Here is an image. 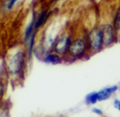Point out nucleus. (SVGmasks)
<instances>
[{
	"label": "nucleus",
	"mask_w": 120,
	"mask_h": 117,
	"mask_svg": "<svg viewBox=\"0 0 120 117\" xmlns=\"http://www.w3.org/2000/svg\"><path fill=\"white\" fill-rule=\"evenodd\" d=\"M25 62V54L23 52H16L9 60L7 65L8 71L11 75H19L24 65Z\"/></svg>",
	"instance_id": "obj_1"
},
{
	"label": "nucleus",
	"mask_w": 120,
	"mask_h": 117,
	"mask_svg": "<svg viewBox=\"0 0 120 117\" xmlns=\"http://www.w3.org/2000/svg\"><path fill=\"white\" fill-rule=\"evenodd\" d=\"M86 49V45L85 41L82 39H76L71 43L68 51L73 57H81L84 54Z\"/></svg>",
	"instance_id": "obj_2"
},
{
	"label": "nucleus",
	"mask_w": 120,
	"mask_h": 117,
	"mask_svg": "<svg viewBox=\"0 0 120 117\" xmlns=\"http://www.w3.org/2000/svg\"><path fill=\"white\" fill-rule=\"evenodd\" d=\"M102 33V45L105 46L110 45L114 41V28L110 24H104L99 28Z\"/></svg>",
	"instance_id": "obj_3"
},
{
	"label": "nucleus",
	"mask_w": 120,
	"mask_h": 117,
	"mask_svg": "<svg viewBox=\"0 0 120 117\" xmlns=\"http://www.w3.org/2000/svg\"><path fill=\"white\" fill-rule=\"evenodd\" d=\"M89 43L93 51L99 50L102 45V36L100 28L93 30L89 34Z\"/></svg>",
	"instance_id": "obj_4"
},
{
	"label": "nucleus",
	"mask_w": 120,
	"mask_h": 117,
	"mask_svg": "<svg viewBox=\"0 0 120 117\" xmlns=\"http://www.w3.org/2000/svg\"><path fill=\"white\" fill-rule=\"evenodd\" d=\"M70 44V38L68 36H62L55 43L54 50L59 55H64L68 52Z\"/></svg>",
	"instance_id": "obj_5"
},
{
	"label": "nucleus",
	"mask_w": 120,
	"mask_h": 117,
	"mask_svg": "<svg viewBox=\"0 0 120 117\" xmlns=\"http://www.w3.org/2000/svg\"><path fill=\"white\" fill-rule=\"evenodd\" d=\"M118 89L117 86H112L109 87H105L102 89L100 90L97 92V97H98V101H104L108 99L112 94L115 92Z\"/></svg>",
	"instance_id": "obj_6"
},
{
	"label": "nucleus",
	"mask_w": 120,
	"mask_h": 117,
	"mask_svg": "<svg viewBox=\"0 0 120 117\" xmlns=\"http://www.w3.org/2000/svg\"><path fill=\"white\" fill-rule=\"evenodd\" d=\"M50 13H48L47 10H45L44 12H42L40 16H38V18L37 19L36 21L35 22V25H34V28L35 29L41 27L42 25H44V24L47 21V20L48 19Z\"/></svg>",
	"instance_id": "obj_7"
},
{
	"label": "nucleus",
	"mask_w": 120,
	"mask_h": 117,
	"mask_svg": "<svg viewBox=\"0 0 120 117\" xmlns=\"http://www.w3.org/2000/svg\"><path fill=\"white\" fill-rule=\"evenodd\" d=\"M45 61L47 63L53 64V65H57V64H60L62 63L61 58H60L59 55L57 54L47 55L45 58Z\"/></svg>",
	"instance_id": "obj_8"
},
{
	"label": "nucleus",
	"mask_w": 120,
	"mask_h": 117,
	"mask_svg": "<svg viewBox=\"0 0 120 117\" xmlns=\"http://www.w3.org/2000/svg\"><path fill=\"white\" fill-rule=\"evenodd\" d=\"M34 25H35V18L34 16L33 17L31 21L28 24L27 28H26L25 31V36H24V40L27 42L29 38H30L32 33H33V30L34 28Z\"/></svg>",
	"instance_id": "obj_9"
},
{
	"label": "nucleus",
	"mask_w": 120,
	"mask_h": 117,
	"mask_svg": "<svg viewBox=\"0 0 120 117\" xmlns=\"http://www.w3.org/2000/svg\"><path fill=\"white\" fill-rule=\"evenodd\" d=\"M98 101L97 92H91L86 97V102L88 104H94Z\"/></svg>",
	"instance_id": "obj_10"
},
{
	"label": "nucleus",
	"mask_w": 120,
	"mask_h": 117,
	"mask_svg": "<svg viewBox=\"0 0 120 117\" xmlns=\"http://www.w3.org/2000/svg\"><path fill=\"white\" fill-rule=\"evenodd\" d=\"M35 33H32L30 38H29V54H30V57L31 56L32 52L33 50L34 44H35Z\"/></svg>",
	"instance_id": "obj_11"
},
{
	"label": "nucleus",
	"mask_w": 120,
	"mask_h": 117,
	"mask_svg": "<svg viewBox=\"0 0 120 117\" xmlns=\"http://www.w3.org/2000/svg\"><path fill=\"white\" fill-rule=\"evenodd\" d=\"M114 26L116 30L120 31V12H118L114 20Z\"/></svg>",
	"instance_id": "obj_12"
},
{
	"label": "nucleus",
	"mask_w": 120,
	"mask_h": 117,
	"mask_svg": "<svg viewBox=\"0 0 120 117\" xmlns=\"http://www.w3.org/2000/svg\"><path fill=\"white\" fill-rule=\"evenodd\" d=\"M17 1H19V0H10V1L9 2L8 5H7V9H12V7L14 6V4L16 3Z\"/></svg>",
	"instance_id": "obj_13"
},
{
	"label": "nucleus",
	"mask_w": 120,
	"mask_h": 117,
	"mask_svg": "<svg viewBox=\"0 0 120 117\" xmlns=\"http://www.w3.org/2000/svg\"><path fill=\"white\" fill-rule=\"evenodd\" d=\"M114 106L115 107V109H116L117 110L120 111V100L115 99L114 101Z\"/></svg>",
	"instance_id": "obj_14"
},
{
	"label": "nucleus",
	"mask_w": 120,
	"mask_h": 117,
	"mask_svg": "<svg viewBox=\"0 0 120 117\" xmlns=\"http://www.w3.org/2000/svg\"><path fill=\"white\" fill-rule=\"evenodd\" d=\"M92 111L95 113V114H98V115H102V111L100 109H98V108H93L92 109Z\"/></svg>",
	"instance_id": "obj_15"
},
{
	"label": "nucleus",
	"mask_w": 120,
	"mask_h": 117,
	"mask_svg": "<svg viewBox=\"0 0 120 117\" xmlns=\"http://www.w3.org/2000/svg\"><path fill=\"white\" fill-rule=\"evenodd\" d=\"M4 92V86L2 82H0V97H2Z\"/></svg>",
	"instance_id": "obj_16"
}]
</instances>
